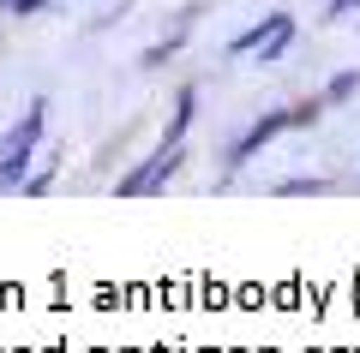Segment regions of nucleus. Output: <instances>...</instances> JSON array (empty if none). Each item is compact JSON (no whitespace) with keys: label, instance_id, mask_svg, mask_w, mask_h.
<instances>
[{"label":"nucleus","instance_id":"nucleus-1","mask_svg":"<svg viewBox=\"0 0 360 353\" xmlns=\"http://www.w3.org/2000/svg\"><path fill=\"white\" fill-rule=\"evenodd\" d=\"M42 126H49V102L30 96L25 120H13L6 138H0V186H25V168L37 156V144H42Z\"/></svg>","mask_w":360,"mask_h":353},{"label":"nucleus","instance_id":"nucleus-2","mask_svg":"<svg viewBox=\"0 0 360 353\" xmlns=\"http://www.w3.org/2000/svg\"><path fill=\"white\" fill-rule=\"evenodd\" d=\"M319 114H324V102H300V108H283V114H264V120H252V126L240 132V138L229 144V174H240L246 162H252L258 150H264L276 132H295V126H319Z\"/></svg>","mask_w":360,"mask_h":353},{"label":"nucleus","instance_id":"nucleus-3","mask_svg":"<svg viewBox=\"0 0 360 353\" xmlns=\"http://www.w3.org/2000/svg\"><path fill=\"white\" fill-rule=\"evenodd\" d=\"M180 162H186V144H168V138H162L139 168H132V174H120L115 198H150V192H162L168 180L180 174Z\"/></svg>","mask_w":360,"mask_h":353},{"label":"nucleus","instance_id":"nucleus-4","mask_svg":"<svg viewBox=\"0 0 360 353\" xmlns=\"http://www.w3.org/2000/svg\"><path fill=\"white\" fill-rule=\"evenodd\" d=\"M288 42H295V18H288V13H264L252 30H240L229 48H234V54H258V66H270Z\"/></svg>","mask_w":360,"mask_h":353},{"label":"nucleus","instance_id":"nucleus-5","mask_svg":"<svg viewBox=\"0 0 360 353\" xmlns=\"http://www.w3.org/2000/svg\"><path fill=\"white\" fill-rule=\"evenodd\" d=\"M193 114H198V90H180L174 120H168V132H162V138H168V144H186V126H193Z\"/></svg>","mask_w":360,"mask_h":353},{"label":"nucleus","instance_id":"nucleus-6","mask_svg":"<svg viewBox=\"0 0 360 353\" xmlns=\"http://www.w3.org/2000/svg\"><path fill=\"white\" fill-rule=\"evenodd\" d=\"M283 198H319V192H330V180H319V174H295V180H283Z\"/></svg>","mask_w":360,"mask_h":353},{"label":"nucleus","instance_id":"nucleus-7","mask_svg":"<svg viewBox=\"0 0 360 353\" xmlns=\"http://www.w3.org/2000/svg\"><path fill=\"white\" fill-rule=\"evenodd\" d=\"M360 90V66H348V72H336L330 84H324V102H348Z\"/></svg>","mask_w":360,"mask_h":353},{"label":"nucleus","instance_id":"nucleus-8","mask_svg":"<svg viewBox=\"0 0 360 353\" xmlns=\"http://www.w3.org/2000/svg\"><path fill=\"white\" fill-rule=\"evenodd\" d=\"M30 13H49V0H13V18H30Z\"/></svg>","mask_w":360,"mask_h":353},{"label":"nucleus","instance_id":"nucleus-9","mask_svg":"<svg viewBox=\"0 0 360 353\" xmlns=\"http://www.w3.org/2000/svg\"><path fill=\"white\" fill-rule=\"evenodd\" d=\"M324 13H330V18H348V13H360V0H330Z\"/></svg>","mask_w":360,"mask_h":353}]
</instances>
